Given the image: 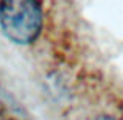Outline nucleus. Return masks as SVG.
I'll list each match as a JSON object with an SVG mask.
<instances>
[{
	"label": "nucleus",
	"mask_w": 123,
	"mask_h": 120,
	"mask_svg": "<svg viewBox=\"0 0 123 120\" xmlns=\"http://www.w3.org/2000/svg\"><path fill=\"white\" fill-rule=\"evenodd\" d=\"M42 0H0V30L16 45H31L45 27Z\"/></svg>",
	"instance_id": "nucleus-1"
},
{
	"label": "nucleus",
	"mask_w": 123,
	"mask_h": 120,
	"mask_svg": "<svg viewBox=\"0 0 123 120\" xmlns=\"http://www.w3.org/2000/svg\"><path fill=\"white\" fill-rule=\"evenodd\" d=\"M84 120H123V100L112 97L106 108H95Z\"/></svg>",
	"instance_id": "nucleus-2"
}]
</instances>
